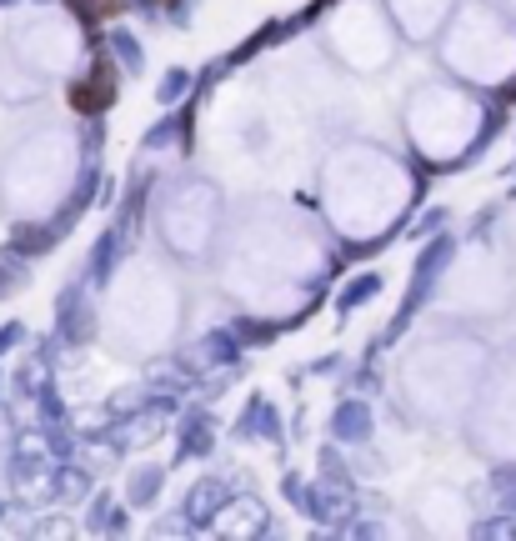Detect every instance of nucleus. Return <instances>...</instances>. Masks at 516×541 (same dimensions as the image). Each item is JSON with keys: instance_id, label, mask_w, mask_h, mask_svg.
Masks as SVG:
<instances>
[{"instance_id": "1", "label": "nucleus", "mask_w": 516, "mask_h": 541, "mask_svg": "<svg viewBox=\"0 0 516 541\" xmlns=\"http://www.w3.org/2000/svg\"><path fill=\"white\" fill-rule=\"evenodd\" d=\"M16 341H21V326H6V331H0V351L16 346Z\"/></svg>"}]
</instances>
